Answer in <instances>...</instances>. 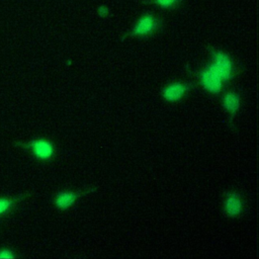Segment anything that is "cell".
<instances>
[{
  "label": "cell",
  "mask_w": 259,
  "mask_h": 259,
  "mask_svg": "<svg viewBox=\"0 0 259 259\" xmlns=\"http://www.w3.org/2000/svg\"><path fill=\"white\" fill-rule=\"evenodd\" d=\"M19 146L27 149L31 155L41 161H48L52 159L55 155L54 144L45 138H37L28 141L27 143H20Z\"/></svg>",
  "instance_id": "cell-1"
},
{
  "label": "cell",
  "mask_w": 259,
  "mask_h": 259,
  "mask_svg": "<svg viewBox=\"0 0 259 259\" xmlns=\"http://www.w3.org/2000/svg\"><path fill=\"white\" fill-rule=\"evenodd\" d=\"M199 79L204 90L211 94H218L223 89L224 80L210 64L200 71Z\"/></svg>",
  "instance_id": "cell-2"
},
{
  "label": "cell",
  "mask_w": 259,
  "mask_h": 259,
  "mask_svg": "<svg viewBox=\"0 0 259 259\" xmlns=\"http://www.w3.org/2000/svg\"><path fill=\"white\" fill-rule=\"evenodd\" d=\"M210 65L221 75L222 79L228 81L234 76V64L231 58L222 51L212 52V62Z\"/></svg>",
  "instance_id": "cell-3"
},
{
  "label": "cell",
  "mask_w": 259,
  "mask_h": 259,
  "mask_svg": "<svg viewBox=\"0 0 259 259\" xmlns=\"http://www.w3.org/2000/svg\"><path fill=\"white\" fill-rule=\"evenodd\" d=\"M159 26L158 19L152 14L142 15L135 23L131 34L134 36H147L153 33Z\"/></svg>",
  "instance_id": "cell-4"
},
{
  "label": "cell",
  "mask_w": 259,
  "mask_h": 259,
  "mask_svg": "<svg viewBox=\"0 0 259 259\" xmlns=\"http://www.w3.org/2000/svg\"><path fill=\"white\" fill-rule=\"evenodd\" d=\"M189 85L183 82H173L166 85L162 90L163 98L168 102H176L181 100L188 92Z\"/></svg>",
  "instance_id": "cell-5"
},
{
  "label": "cell",
  "mask_w": 259,
  "mask_h": 259,
  "mask_svg": "<svg viewBox=\"0 0 259 259\" xmlns=\"http://www.w3.org/2000/svg\"><path fill=\"white\" fill-rule=\"evenodd\" d=\"M243 200L242 197L235 192L229 193L224 200V211L230 218H235L241 214L243 211Z\"/></svg>",
  "instance_id": "cell-6"
},
{
  "label": "cell",
  "mask_w": 259,
  "mask_h": 259,
  "mask_svg": "<svg viewBox=\"0 0 259 259\" xmlns=\"http://www.w3.org/2000/svg\"><path fill=\"white\" fill-rule=\"evenodd\" d=\"M89 191H86V192H76V191H61V192H58L56 195H55V198H54V204L57 208L61 209V210H65V209H68L69 207H71L75 202L76 200L88 193Z\"/></svg>",
  "instance_id": "cell-7"
},
{
  "label": "cell",
  "mask_w": 259,
  "mask_h": 259,
  "mask_svg": "<svg viewBox=\"0 0 259 259\" xmlns=\"http://www.w3.org/2000/svg\"><path fill=\"white\" fill-rule=\"evenodd\" d=\"M222 104L226 111H228L231 114H234L239 110L241 106V98L238 93L234 91H229L223 96Z\"/></svg>",
  "instance_id": "cell-8"
},
{
  "label": "cell",
  "mask_w": 259,
  "mask_h": 259,
  "mask_svg": "<svg viewBox=\"0 0 259 259\" xmlns=\"http://www.w3.org/2000/svg\"><path fill=\"white\" fill-rule=\"evenodd\" d=\"M25 195H18L15 197H0V217L9 212L16 203L20 202Z\"/></svg>",
  "instance_id": "cell-9"
},
{
  "label": "cell",
  "mask_w": 259,
  "mask_h": 259,
  "mask_svg": "<svg viewBox=\"0 0 259 259\" xmlns=\"http://www.w3.org/2000/svg\"><path fill=\"white\" fill-rule=\"evenodd\" d=\"M179 0H153L151 3H154L158 6H160L161 8L164 9H168L173 7L174 5H176L178 3Z\"/></svg>",
  "instance_id": "cell-10"
},
{
  "label": "cell",
  "mask_w": 259,
  "mask_h": 259,
  "mask_svg": "<svg viewBox=\"0 0 259 259\" xmlns=\"http://www.w3.org/2000/svg\"><path fill=\"white\" fill-rule=\"evenodd\" d=\"M16 256L12 250L8 248L0 249V259H13Z\"/></svg>",
  "instance_id": "cell-11"
},
{
  "label": "cell",
  "mask_w": 259,
  "mask_h": 259,
  "mask_svg": "<svg viewBox=\"0 0 259 259\" xmlns=\"http://www.w3.org/2000/svg\"><path fill=\"white\" fill-rule=\"evenodd\" d=\"M97 11H98V14H99L101 17L106 16L107 13H108V9H107V7H105V6H100Z\"/></svg>",
  "instance_id": "cell-12"
}]
</instances>
